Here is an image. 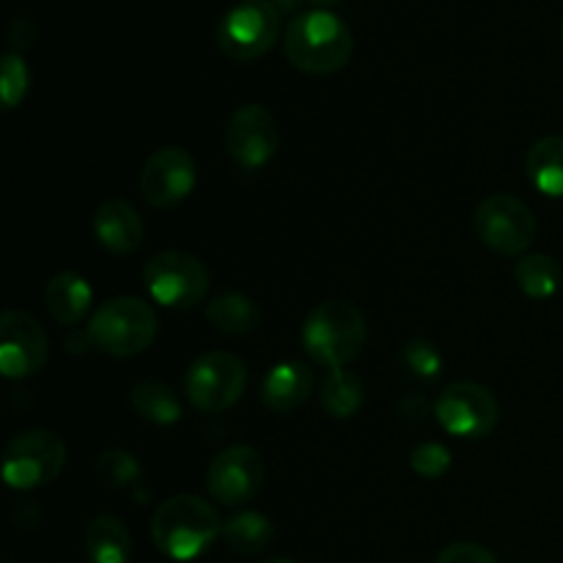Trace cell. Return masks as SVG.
<instances>
[{
  "label": "cell",
  "instance_id": "cell-9",
  "mask_svg": "<svg viewBox=\"0 0 563 563\" xmlns=\"http://www.w3.org/2000/svg\"><path fill=\"white\" fill-rule=\"evenodd\" d=\"M473 223L478 240L500 256H522L537 240V218L531 207L509 192L484 198L476 207Z\"/></svg>",
  "mask_w": 563,
  "mask_h": 563
},
{
  "label": "cell",
  "instance_id": "cell-6",
  "mask_svg": "<svg viewBox=\"0 0 563 563\" xmlns=\"http://www.w3.org/2000/svg\"><path fill=\"white\" fill-rule=\"evenodd\" d=\"M66 467V443L49 429L14 434L3 451V482L16 493L47 487Z\"/></svg>",
  "mask_w": 563,
  "mask_h": 563
},
{
  "label": "cell",
  "instance_id": "cell-31",
  "mask_svg": "<svg viewBox=\"0 0 563 563\" xmlns=\"http://www.w3.org/2000/svg\"><path fill=\"white\" fill-rule=\"evenodd\" d=\"M269 3H273L280 14H291V11L300 9L302 0H269Z\"/></svg>",
  "mask_w": 563,
  "mask_h": 563
},
{
  "label": "cell",
  "instance_id": "cell-3",
  "mask_svg": "<svg viewBox=\"0 0 563 563\" xmlns=\"http://www.w3.org/2000/svg\"><path fill=\"white\" fill-rule=\"evenodd\" d=\"M366 339V317L355 302L346 300L319 302L302 324V346L313 357V363L330 372L346 368L352 361H357Z\"/></svg>",
  "mask_w": 563,
  "mask_h": 563
},
{
  "label": "cell",
  "instance_id": "cell-34",
  "mask_svg": "<svg viewBox=\"0 0 563 563\" xmlns=\"http://www.w3.org/2000/svg\"><path fill=\"white\" fill-rule=\"evenodd\" d=\"M561 36H563V20H561Z\"/></svg>",
  "mask_w": 563,
  "mask_h": 563
},
{
  "label": "cell",
  "instance_id": "cell-12",
  "mask_svg": "<svg viewBox=\"0 0 563 563\" xmlns=\"http://www.w3.org/2000/svg\"><path fill=\"white\" fill-rule=\"evenodd\" d=\"M264 476L267 467L253 445H229L209 465L207 489L218 504L234 509L256 498L264 487Z\"/></svg>",
  "mask_w": 563,
  "mask_h": 563
},
{
  "label": "cell",
  "instance_id": "cell-20",
  "mask_svg": "<svg viewBox=\"0 0 563 563\" xmlns=\"http://www.w3.org/2000/svg\"><path fill=\"white\" fill-rule=\"evenodd\" d=\"M526 174L542 196L563 198V135H548L531 146Z\"/></svg>",
  "mask_w": 563,
  "mask_h": 563
},
{
  "label": "cell",
  "instance_id": "cell-32",
  "mask_svg": "<svg viewBox=\"0 0 563 563\" xmlns=\"http://www.w3.org/2000/svg\"><path fill=\"white\" fill-rule=\"evenodd\" d=\"M308 3L311 5H317V9H333V5H341L344 3V0H308Z\"/></svg>",
  "mask_w": 563,
  "mask_h": 563
},
{
  "label": "cell",
  "instance_id": "cell-1",
  "mask_svg": "<svg viewBox=\"0 0 563 563\" xmlns=\"http://www.w3.org/2000/svg\"><path fill=\"white\" fill-rule=\"evenodd\" d=\"M284 53L289 64L306 75H335L350 64L355 38L339 14L328 9H311L297 14L286 25Z\"/></svg>",
  "mask_w": 563,
  "mask_h": 563
},
{
  "label": "cell",
  "instance_id": "cell-17",
  "mask_svg": "<svg viewBox=\"0 0 563 563\" xmlns=\"http://www.w3.org/2000/svg\"><path fill=\"white\" fill-rule=\"evenodd\" d=\"M313 390V374L306 363L284 361L269 368L262 383V401L273 412H291L308 401Z\"/></svg>",
  "mask_w": 563,
  "mask_h": 563
},
{
  "label": "cell",
  "instance_id": "cell-14",
  "mask_svg": "<svg viewBox=\"0 0 563 563\" xmlns=\"http://www.w3.org/2000/svg\"><path fill=\"white\" fill-rule=\"evenodd\" d=\"M49 355V339L36 317L5 311L0 319V372L9 379H25L42 372Z\"/></svg>",
  "mask_w": 563,
  "mask_h": 563
},
{
  "label": "cell",
  "instance_id": "cell-24",
  "mask_svg": "<svg viewBox=\"0 0 563 563\" xmlns=\"http://www.w3.org/2000/svg\"><path fill=\"white\" fill-rule=\"evenodd\" d=\"M363 396H366V388H363V379L357 377L355 372H346V368H335V372L328 374L322 385V407L328 416L339 418H352L363 405Z\"/></svg>",
  "mask_w": 563,
  "mask_h": 563
},
{
  "label": "cell",
  "instance_id": "cell-29",
  "mask_svg": "<svg viewBox=\"0 0 563 563\" xmlns=\"http://www.w3.org/2000/svg\"><path fill=\"white\" fill-rule=\"evenodd\" d=\"M434 563H498V559H495L484 544L456 542L449 544V548L434 559Z\"/></svg>",
  "mask_w": 563,
  "mask_h": 563
},
{
  "label": "cell",
  "instance_id": "cell-19",
  "mask_svg": "<svg viewBox=\"0 0 563 563\" xmlns=\"http://www.w3.org/2000/svg\"><path fill=\"white\" fill-rule=\"evenodd\" d=\"M207 319L223 335H251L262 324V308L242 291H225L209 302Z\"/></svg>",
  "mask_w": 563,
  "mask_h": 563
},
{
  "label": "cell",
  "instance_id": "cell-28",
  "mask_svg": "<svg viewBox=\"0 0 563 563\" xmlns=\"http://www.w3.org/2000/svg\"><path fill=\"white\" fill-rule=\"evenodd\" d=\"M410 467L423 478H440L451 467V451L443 443H421L410 451Z\"/></svg>",
  "mask_w": 563,
  "mask_h": 563
},
{
  "label": "cell",
  "instance_id": "cell-27",
  "mask_svg": "<svg viewBox=\"0 0 563 563\" xmlns=\"http://www.w3.org/2000/svg\"><path fill=\"white\" fill-rule=\"evenodd\" d=\"M401 361H405V366L410 368L416 377L423 379L438 377L440 368H443V355H440L438 346L427 339H412L410 344L405 346V352H401Z\"/></svg>",
  "mask_w": 563,
  "mask_h": 563
},
{
  "label": "cell",
  "instance_id": "cell-25",
  "mask_svg": "<svg viewBox=\"0 0 563 563\" xmlns=\"http://www.w3.org/2000/svg\"><path fill=\"white\" fill-rule=\"evenodd\" d=\"M97 476L113 489H132L141 484L143 467L137 456L130 454V451L110 449L97 460Z\"/></svg>",
  "mask_w": 563,
  "mask_h": 563
},
{
  "label": "cell",
  "instance_id": "cell-7",
  "mask_svg": "<svg viewBox=\"0 0 563 563\" xmlns=\"http://www.w3.org/2000/svg\"><path fill=\"white\" fill-rule=\"evenodd\" d=\"M143 284L163 308L190 311L209 295V273L198 256L187 251H159L143 267Z\"/></svg>",
  "mask_w": 563,
  "mask_h": 563
},
{
  "label": "cell",
  "instance_id": "cell-30",
  "mask_svg": "<svg viewBox=\"0 0 563 563\" xmlns=\"http://www.w3.org/2000/svg\"><path fill=\"white\" fill-rule=\"evenodd\" d=\"M38 42V25L31 20V16H16L9 25V47L11 53L22 55L31 47H36Z\"/></svg>",
  "mask_w": 563,
  "mask_h": 563
},
{
  "label": "cell",
  "instance_id": "cell-21",
  "mask_svg": "<svg viewBox=\"0 0 563 563\" xmlns=\"http://www.w3.org/2000/svg\"><path fill=\"white\" fill-rule=\"evenodd\" d=\"M130 405L143 421L157 423V427H170L179 423L181 401L174 394V388L159 379H143L130 390Z\"/></svg>",
  "mask_w": 563,
  "mask_h": 563
},
{
  "label": "cell",
  "instance_id": "cell-8",
  "mask_svg": "<svg viewBox=\"0 0 563 563\" xmlns=\"http://www.w3.org/2000/svg\"><path fill=\"white\" fill-rule=\"evenodd\" d=\"M247 388V366L234 352H203L190 363L185 377V394L196 410L214 416L225 412L242 399Z\"/></svg>",
  "mask_w": 563,
  "mask_h": 563
},
{
  "label": "cell",
  "instance_id": "cell-22",
  "mask_svg": "<svg viewBox=\"0 0 563 563\" xmlns=\"http://www.w3.org/2000/svg\"><path fill=\"white\" fill-rule=\"evenodd\" d=\"M515 280L522 295L533 297V300H548L561 289L563 269L548 253H526L515 264Z\"/></svg>",
  "mask_w": 563,
  "mask_h": 563
},
{
  "label": "cell",
  "instance_id": "cell-10",
  "mask_svg": "<svg viewBox=\"0 0 563 563\" xmlns=\"http://www.w3.org/2000/svg\"><path fill=\"white\" fill-rule=\"evenodd\" d=\"M434 416H438L440 427L454 438L482 440L489 438L498 427L500 405L489 388L471 383V379H460L440 394Z\"/></svg>",
  "mask_w": 563,
  "mask_h": 563
},
{
  "label": "cell",
  "instance_id": "cell-16",
  "mask_svg": "<svg viewBox=\"0 0 563 563\" xmlns=\"http://www.w3.org/2000/svg\"><path fill=\"white\" fill-rule=\"evenodd\" d=\"M91 284L80 273H75V269H64V273L53 275L44 284V308L64 328L80 324L88 317V311H91Z\"/></svg>",
  "mask_w": 563,
  "mask_h": 563
},
{
  "label": "cell",
  "instance_id": "cell-18",
  "mask_svg": "<svg viewBox=\"0 0 563 563\" xmlns=\"http://www.w3.org/2000/svg\"><path fill=\"white\" fill-rule=\"evenodd\" d=\"M86 555L91 563H130L132 561V533L124 520L113 515L93 517L86 526Z\"/></svg>",
  "mask_w": 563,
  "mask_h": 563
},
{
  "label": "cell",
  "instance_id": "cell-13",
  "mask_svg": "<svg viewBox=\"0 0 563 563\" xmlns=\"http://www.w3.org/2000/svg\"><path fill=\"white\" fill-rule=\"evenodd\" d=\"M198 185V165L181 146H163L148 154L141 168V192L157 209L179 207Z\"/></svg>",
  "mask_w": 563,
  "mask_h": 563
},
{
  "label": "cell",
  "instance_id": "cell-11",
  "mask_svg": "<svg viewBox=\"0 0 563 563\" xmlns=\"http://www.w3.org/2000/svg\"><path fill=\"white\" fill-rule=\"evenodd\" d=\"M280 146L278 119L258 102L240 104L225 126V152L240 168L258 170L275 157Z\"/></svg>",
  "mask_w": 563,
  "mask_h": 563
},
{
  "label": "cell",
  "instance_id": "cell-23",
  "mask_svg": "<svg viewBox=\"0 0 563 563\" xmlns=\"http://www.w3.org/2000/svg\"><path fill=\"white\" fill-rule=\"evenodd\" d=\"M275 528L267 515L262 511H240L223 522V539L234 553L242 555H256L273 544Z\"/></svg>",
  "mask_w": 563,
  "mask_h": 563
},
{
  "label": "cell",
  "instance_id": "cell-2",
  "mask_svg": "<svg viewBox=\"0 0 563 563\" xmlns=\"http://www.w3.org/2000/svg\"><path fill=\"white\" fill-rule=\"evenodd\" d=\"M218 537H223V522L214 506L198 495H174L163 500L152 517L154 548L170 561L198 559Z\"/></svg>",
  "mask_w": 563,
  "mask_h": 563
},
{
  "label": "cell",
  "instance_id": "cell-33",
  "mask_svg": "<svg viewBox=\"0 0 563 563\" xmlns=\"http://www.w3.org/2000/svg\"><path fill=\"white\" fill-rule=\"evenodd\" d=\"M267 563H300V561H295V559H273V561H267Z\"/></svg>",
  "mask_w": 563,
  "mask_h": 563
},
{
  "label": "cell",
  "instance_id": "cell-35",
  "mask_svg": "<svg viewBox=\"0 0 563 563\" xmlns=\"http://www.w3.org/2000/svg\"><path fill=\"white\" fill-rule=\"evenodd\" d=\"M5 563H14V561H5Z\"/></svg>",
  "mask_w": 563,
  "mask_h": 563
},
{
  "label": "cell",
  "instance_id": "cell-26",
  "mask_svg": "<svg viewBox=\"0 0 563 563\" xmlns=\"http://www.w3.org/2000/svg\"><path fill=\"white\" fill-rule=\"evenodd\" d=\"M31 88V71L22 55L5 53L3 64H0V97H3V108L14 110L22 99L27 97Z\"/></svg>",
  "mask_w": 563,
  "mask_h": 563
},
{
  "label": "cell",
  "instance_id": "cell-5",
  "mask_svg": "<svg viewBox=\"0 0 563 563\" xmlns=\"http://www.w3.org/2000/svg\"><path fill=\"white\" fill-rule=\"evenodd\" d=\"M280 31V11L269 0H242L220 16L214 42L225 58L247 64L264 58L278 44Z\"/></svg>",
  "mask_w": 563,
  "mask_h": 563
},
{
  "label": "cell",
  "instance_id": "cell-15",
  "mask_svg": "<svg viewBox=\"0 0 563 563\" xmlns=\"http://www.w3.org/2000/svg\"><path fill=\"white\" fill-rule=\"evenodd\" d=\"M93 236L99 245L115 256L137 251L143 242V220L137 209L124 198H108L97 207L91 220Z\"/></svg>",
  "mask_w": 563,
  "mask_h": 563
},
{
  "label": "cell",
  "instance_id": "cell-4",
  "mask_svg": "<svg viewBox=\"0 0 563 563\" xmlns=\"http://www.w3.org/2000/svg\"><path fill=\"white\" fill-rule=\"evenodd\" d=\"M159 319L141 297H113L93 311L88 339L99 352L113 357H132L154 344Z\"/></svg>",
  "mask_w": 563,
  "mask_h": 563
}]
</instances>
